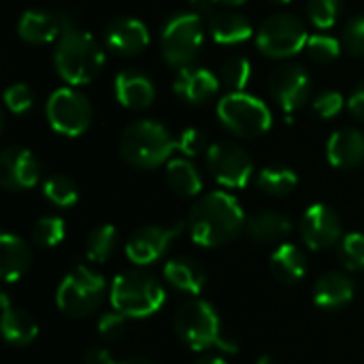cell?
I'll return each mask as SVG.
<instances>
[{
    "instance_id": "1",
    "label": "cell",
    "mask_w": 364,
    "mask_h": 364,
    "mask_svg": "<svg viewBox=\"0 0 364 364\" xmlns=\"http://www.w3.org/2000/svg\"><path fill=\"white\" fill-rule=\"evenodd\" d=\"M247 226L243 207L228 192L205 194L188 215V230L192 241L203 247H218L230 243Z\"/></svg>"
},
{
    "instance_id": "2",
    "label": "cell",
    "mask_w": 364,
    "mask_h": 364,
    "mask_svg": "<svg viewBox=\"0 0 364 364\" xmlns=\"http://www.w3.org/2000/svg\"><path fill=\"white\" fill-rule=\"evenodd\" d=\"M53 64L64 83L85 85L98 77L105 64V51L90 32L81 28H70L58 38Z\"/></svg>"
},
{
    "instance_id": "3",
    "label": "cell",
    "mask_w": 364,
    "mask_h": 364,
    "mask_svg": "<svg viewBox=\"0 0 364 364\" xmlns=\"http://www.w3.org/2000/svg\"><path fill=\"white\" fill-rule=\"evenodd\" d=\"M177 141L164 124L156 119H136L128 124L119 136V154L134 168H156L171 160Z\"/></svg>"
},
{
    "instance_id": "4",
    "label": "cell",
    "mask_w": 364,
    "mask_h": 364,
    "mask_svg": "<svg viewBox=\"0 0 364 364\" xmlns=\"http://www.w3.org/2000/svg\"><path fill=\"white\" fill-rule=\"evenodd\" d=\"M175 333L179 337V341L183 346H188L190 350L203 352L209 348H220L228 354L237 352V343L226 339L222 333V322L220 316L215 311V307L203 299H192L186 301L173 320Z\"/></svg>"
},
{
    "instance_id": "5",
    "label": "cell",
    "mask_w": 364,
    "mask_h": 364,
    "mask_svg": "<svg viewBox=\"0 0 364 364\" xmlns=\"http://www.w3.org/2000/svg\"><path fill=\"white\" fill-rule=\"evenodd\" d=\"M111 307L128 318H149L166 301L162 284L145 271H126L111 284Z\"/></svg>"
},
{
    "instance_id": "6",
    "label": "cell",
    "mask_w": 364,
    "mask_h": 364,
    "mask_svg": "<svg viewBox=\"0 0 364 364\" xmlns=\"http://www.w3.org/2000/svg\"><path fill=\"white\" fill-rule=\"evenodd\" d=\"M218 117L228 132L241 139H256L273 126L271 109L245 92H228L218 102Z\"/></svg>"
},
{
    "instance_id": "7",
    "label": "cell",
    "mask_w": 364,
    "mask_h": 364,
    "mask_svg": "<svg viewBox=\"0 0 364 364\" xmlns=\"http://www.w3.org/2000/svg\"><path fill=\"white\" fill-rule=\"evenodd\" d=\"M203 41H205V28L200 15L186 11L173 15L164 23L160 36V51L166 64L183 68L192 64V60L198 55Z\"/></svg>"
},
{
    "instance_id": "8",
    "label": "cell",
    "mask_w": 364,
    "mask_h": 364,
    "mask_svg": "<svg viewBox=\"0 0 364 364\" xmlns=\"http://www.w3.org/2000/svg\"><path fill=\"white\" fill-rule=\"evenodd\" d=\"M105 296V277L87 267H75L60 284L55 303L70 318H85L100 307Z\"/></svg>"
},
{
    "instance_id": "9",
    "label": "cell",
    "mask_w": 364,
    "mask_h": 364,
    "mask_svg": "<svg viewBox=\"0 0 364 364\" xmlns=\"http://www.w3.org/2000/svg\"><path fill=\"white\" fill-rule=\"evenodd\" d=\"M307 41L309 36L305 23L290 13H277L267 17L256 32L258 49L275 60H286L301 53L307 47Z\"/></svg>"
},
{
    "instance_id": "10",
    "label": "cell",
    "mask_w": 364,
    "mask_h": 364,
    "mask_svg": "<svg viewBox=\"0 0 364 364\" xmlns=\"http://www.w3.org/2000/svg\"><path fill=\"white\" fill-rule=\"evenodd\" d=\"M49 126L64 136L83 134L94 117L92 102L73 87H58L45 105Z\"/></svg>"
},
{
    "instance_id": "11",
    "label": "cell",
    "mask_w": 364,
    "mask_h": 364,
    "mask_svg": "<svg viewBox=\"0 0 364 364\" xmlns=\"http://www.w3.org/2000/svg\"><path fill=\"white\" fill-rule=\"evenodd\" d=\"M207 168L213 179L224 188H245L254 175L250 154L232 141H218L207 149Z\"/></svg>"
},
{
    "instance_id": "12",
    "label": "cell",
    "mask_w": 364,
    "mask_h": 364,
    "mask_svg": "<svg viewBox=\"0 0 364 364\" xmlns=\"http://www.w3.org/2000/svg\"><path fill=\"white\" fill-rule=\"evenodd\" d=\"M269 92L286 115L296 113L305 107L311 94V79L299 64L284 62L273 68L269 77Z\"/></svg>"
},
{
    "instance_id": "13",
    "label": "cell",
    "mask_w": 364,
    "mask_h": 364,
    "mask_svg": "<svg viewBox=\"0 0 364 364\" xmlns=\"http://www.w3.org/2000/svg\"><path fill=\"white\" fill-rule=\"evenodd\" d=\"M183 224L175 222L173 226H143L126 243V256L136 267H147L160 260L168 245L181 235Z\"/></svg>"
},
{
    "instance_id": "14",
    "label": "cell",
    "mask_w": 364,
    "mask_h": 364,
    "mask_svg": "<svg viewBox=\"0 0 364 364\" xmlns=\"http://www.w3.org/2000/svg\"><path fill=\"white\" fill-rule=\"evenodd\" d=\"M41 179V162L36 156L19 145L4 147L0 154V181L11 192L30 190Z\"/></svg>"
},
{
    "instance_id": "15",
    "label": "cell",
    "mask_w": 364,
    "mask_h": 364,
    "mask_svg": "<svg viewBox=\"0 0 364 364\" xmlns=\"http://www.w3.org/2000/svg\"><path fill=\"white\" fill-rule=\"evenodd\" d=\"M341 220L335 209L324 203L311 205L301 218V237L314 252L328 250L341 239Z\"/></svg>"
},
{
    "instance_id": "16",
    "label": "cell",
    "mask_w": 364,
    "mask_h": 364,
    "mask_svg": "<svg viewBox=\"0 0 364 364\" xmlns=\"http://www.w3.org/2000/svg\"><path fill=\"white\" fill-rule=\"evenodd\" d=\"M105 45L119 58H132L149 45V30L136 17H117L105 30Z\"/></svg>"
},
{
    "instance_id": "17",
    "label": "cell",
    "mask_w": 364,
    "mask_h": 364,
    "mask_svg": "<svg viewBox=\"0 0 364 364\" xmlns=\"http://www.w3.org/2000/svg\"><path fill=\"white\" fill-rule=\"evenodd\" d=\"M175 94L190 105H200L213 98L220 90V79L205 66H183L175 77Z\"/></svg>"
},
{
    "instance_id": "18",
    "label": "cell",
    "mask_w": 364,
    "mask_h": 364,
    "mask_svg": "<svg viewBox=\"0 0 364 364\" xmlns=\"http://www.w3.org/2000/svg\"><path fill=\"white\" fill-rule=\"evenodd\" d=\"M328 162L335 168H356L364 162V134L356 128L335 130L326 143Z\"/></svg>"
},
{
    "instance_id": "19",
    "label": "cell",
    "mask_w": 364,
    "mask_h": 364,
    "mask_svg": "<svg viewBox=\"0 0 364 364\" xmlns=\"http://www.w3.org/2000/svg\"><path fill=\"white\" fill-rule=\"evenodd\" d=\"M62 21L60 13L55 11H45V9H30L19 17L17 23V34L26 43L34 45H45L62 36Z\"/></svg>"
},
{
    "instance_id": "20",
    "label": "cell",
    "mask_w": 364,
    "mask_h": 364,
    "mask_svg": "<svg viewBox=\"0 0 364 364\" xmlns=\"http://www.w3.org/2000/svg\"><path fill=\"white\" fill-rule=\"evenodd\" d=\"M115 98L126 109H147L156 98L154 81L139 70H124L115 77Z\"/></svg>"
},
{
    "instance_id": "21",
    "label": "cell",
    "mask_w": 364,
    "mask_h": 364,
    "mask_svg": "<svg viewBox=\"0 0 364 364\" xmlns=\"http://www.w3.org/2000/svg\"><path fill=\"white\" fill-rule=\"evenodd\" d=\"M354 294H356L354 282L346 273H339V271H331V273L322 275L314 288L316 305L322 309H331V311L343 309L346 305H350Z\"/></svg>"
},
{
    "instance_id": "22",
    "label": "cell",
    "mask_w": 364,
    "mask_h": 364,
    "mask_svg": "<svg viewBox=\"0 0 364 364\" xmlns=\"http://www.w3.org/2000/svg\"><path fill=\"white\" fill-rule=\"evenodd\" d=\"M32 264V252L23 239L17 235L4 232L0 237V271L6 284L19 282Z\"/></svg>"
},
{
    "instance_id": "23",
    "label": "cell",
    "mask_w": 364,
    "mask_h": 364,
    "mask_svg": "<svg viewBox=\"0 0 364 364\" xmlns=\"http://www.w3.org/2000/svg\"><path fill=\"white\" fill-rule=\"evenodd\" d=\"M164 279L179 292L198 296L207 286V273L194 258H173L164 264Z\"/></svg>"
},
{
    "instance_id": "24",
    "label": "cell",
    "mask_w": 364,
    "mask_h": 364,
    "mask_svg": "<svg viewBox=\"0 0 364 364\" xmlns=\"http://www.w3.org/2000/svg\"><path fill=\"white\" fill-rule=\"evenodd\" d=\"M0 303H2V335H4V339L13 346L32 343L38 335V326H36L34 318L19 307H11V301L6 294L0 296Z\"/></svg>"
},
{
    "instance_id": "25",
    "label": "cell",
    "mask_w": 364,
    "mask_h": 364,
    "mask_svg": "<svg viewBox=\"0 0 364 364\" xmlns=\"http://www.w3.org/2000/svg\"><path fill=\"white\" fill-rule=\"evenodd\" d=\"M209 32L220 45H239L252 38L254 28L245 15L235 11H220L209 19Z\"/></svg>"
},
{
    "instance_id": "26",
    "label": "cell",
    "mask_w": 364,
    "mask_h": 364,
    "mask_svg": "<svg viewBox=\"0 0 364 364\" xmlns=\"http://www.w3.org/2000/svg\"><path fill=\"white\" fill-rule=\"evenodd\" d=\"M247 235L258 243H277L292 232V220L279 211H260L247 220Z\"/></svg>"
},
{
    "instance_id": "27",
    "label": "cell",
    "mask_w": 364,
    "mask_h": 364,
    "mask_svg": "<svg viewBox=\"0 0 364 364\" xmlns=\"http://www.w3.org/2000/svg\"><path fill=\"white\" fill-rule=\"evenodd\" d=\"M271 271L282 284H296L307 273V258L301 247L292 243H282L271 254Z\"/></svg>"
},
{
    "instance_id": "28",
    "label": "cell",
    "mask_w": 364,
    "mask_h": 364,
    "mask_svg": "<svg viewBox=\"0 0 364 364\" xmlns=\"http://www.w3.org/2000/svg\"><path fill=\"white\" fill-rule=\"evenodd\" d=\"M166 181L171 190L181 198H190L203 192V177L188 158H173L166 162Z\"/></svg>"
},
{
    "instance_id": "29",
    "label": "cell",
    "mask_w": 364,
    "mask_h": 364,
    "mask_svg": "<svg viewBox=\"0 0 364 364\" xmlns=\"http://www.w3.org/2000/svg\"><path fill=\"white\" fill-rule=\"evenodd\" d=\"M256 183L258 188L269 194V196H288L296 190L299 186V175L290 168V166H284V164H271V166H264L258 177H256Z\"/></svg>"
},
{
    "instance_id": "30",
    "label": "cell",
    "mask_w": 364,
    "mask_h": 364,
    "mask_svg": "<svg viewBox=\"0 0 364 364\" xmlns=\"http://www.w3.org/2000/svg\"><path fill=\"white\" fill-rule=\"evenodd\" d=\"M117 243V230L111 224L96 226L85 241V256L90 262H105L113 254Z\"/></svg>"
},
{
    "instance_id": "31",
    "label": "cell",
    "mask_w": 364,
    "mask_h": 364,
    "mask_svg": "<svg viewBox=\"0 0 364 364\" xmlns=\"http://www.w3.org/2000/svg\"><path fill=\"white\" fill-rule=\"evenodd\" d=\"M43 194L45 198L55 205V207H73L79 200V190L77 183L66 177V175H51L45 183H43Z\"/></svg>"
},
{
    "instance_id": "32",
    "label": "cell",
    "mask_w": 364,
    "mask_h": 364,
    "mask_svg": "<svg viewBox=\"0 0 364 364\" xmlns=\"http://www.w3.org/2000/svg\"><path fill=\"white\" fill-rule=\"evenodd\" d=\"M220 75L230 92H243L252 79V64L243 55H230L222 62Z\"/></svg>"
},
{
    "instance_id": "33",
    "label": "cell",
    "mask_w": 364,
    "mask_h": 364,
    "mask_svg": "<svg viewBox=\"0 0 364 364\" xmlns=\"http://www.w3.org/2000/svg\"><path fill=\"white\" fill-rule=\"evenodd\" d=\"M66 224L58 215H45L38 218L32 226V241L38 247H55L64 241Z\"/></svg>"
},
{
    "instance_id": "34",
    "label": "cell",
    "mask_w": 364,
    "mask_h": 364,
    "mask_svg": "<svg viewBox=\"0 0 364 364\" xmlns=\"http://www.w3.org/2000/svg\"><path fill=\"white\" fill-rule=\"evenodd\" d=\"M307 53L318 64H331L341 55V41L331 34H311L307 41Z\"/></svg>"
},
{
    "instance_id": "35",
    "label": "cell",
    "mask_w": 364,
    "mask_h": 364,
    "mask_svg": "<svg viewBox=\"0 0 364 364\" xmlns=\"http://www.w3.org/2000/svg\"><path fill=\"white\" fill-rule=\"evenodd\" d=\"M341 13V0H309L307 15L318 30H328L337 23Z\"/></svg>"
},
{
    "instance_id": "36",
    "label": "cell",
    "mask_w": 364,
    "mask_h": 364,
    "mask_svg": "<svg viewBox=\"0 0 364 364\" xmlns=\"http://www.w3.org/2000/svg\"><path fill=\"white\" fill-rule=\"evenodd\" d=\"M341 262L352 271H364V235L363 232H350L341 239L339 247Z\"/></svg>"
},
{
    "instance_id": "37",
    "label": "cell",
    "mask_w": 364,
    "mask_h": 364,
    "mask_svg": "<svg viewBox=\"0 0 364 364\" xmlns=\"http://www.w3.org/2000/svg\"><path fill=\"white\" fill-rule=\"evenodd\" d=\"M341 45L343 49L354 55V58H363L364 55V15L352 17L346 26H343V34H341Z\"/></svg>"
},
{
    "instance_id": "38",
    "label": "cell",
    "mask_w": 364,
    "mask_h": 364,
    "mask_svg": "<svg viewBox=\"0 0 364 364\" xmlns=\"http://www.w3.org/2000/svg\"><path fill=\"white\" fill-rule=\"evenodd\" d=\"M4 105L11 113L21 115L32 109L34 105V92L28 83H13L4 92Z\"/></svg>"
},
{
    "instance_id": "39",
    "label": "cell",
    "mask_w": 364,
    "mask_h": 364,
    "mask_svg": "<svg viewBox=\"0 0 364 364\" xmlns=\"http://www.w3.org/2000/svg\"><path fill=\"white\" fill-rule=\"evenodd\" d=\"M126 328H128V316L119 314L117 309L107 311V314H102V316L98 318V333H100V337L107 339V341H117V339H122L124 333H126Z\"/></svg>"
},
{
    "instance_id": "40",
    "label": "cell",
    "mask_w": 364,
    "mask_h": 364,
    "mask_svg": "<svg viewBox=\"0 0 364 364\" xmlns=\"http://www.w3.org/2000/svg\"><path fill=\"white\" fill-rule=\"evenodd\" d=\"M177 149L181 154H186L188 158H194L198 154H207L209 145H207V134L198 128H186L179 139H177Z\"/></svg>"
},
{
    "instance_id": "41",
    "label": "cell",
    "mask_w": 364,
    "mask_h": 364,
    "mask_svg": "<svg viewBox=\"0 0 364 364\" xmlns=\"http://www.w3.org/2000/svg\"><path fill=\"white\" fill-rule=\"evenodd\" d=\"M346 100H343V94L337 92V90H326L322 92L316 100H314V111L322 117V119H331L335 115L341 113Z\"/></svg>"
},
{
    "instance_id": "42",
    "label": "cell",
    "mask_w": 364,
    "mask_h": 364,
    "mask_svg": "<svg viewBox=\"0 0 364 364\" xmlns=\"http://www.w3.org/2000/svg\"><path fill=\"white\" fill-rule=\"evenodd\" d=\"M83 364H117L113 360L111 352L105 348H90L83 356Z\"/></svg>"
},
{
    "instance_id": "43",
    "label": "cell",
    "mask_w": 364,
    "mask_h": 364,
    "mask_svg": "<svg viewBox=\"0 0 364 364\" xmlns=\"http://www.w3.org/2000/svg\"><path fill=\"white\" fill-rule=\"evenodd\" d=\"M348 107H350V111H352L358 119H363L364 122V81L352 92V96H350V100H348Z\"/></svg>"
},
{
    "instance_id": "44",
    "label": "cell",
    "mask_w": 364,
    "mask_h": 364,
    "mask_svg": "<svg viewBox=\"0 0 364 364\" xmlns=\"http://www.w3.org/2000/svg\"><path fill=\"white\" fill-rule=\"evenodd\" d=\"M213 2H215V0H188L190 11H192V13H196V15H205V13H209V11H211V6H213Z\"/></svg>"
},
{
    "instance_id": "45",
    "label": "cell",
    "mask_w": 364,
    "mask_h": 364,
    "mask_svg": "<svg viewBox=\"0 0 364 364\" xmlns=\"http://www.w3.org/2000/svg\"><path fill=\"white\" fill-rule=\"evenodd\" d=\"M194 364H228L222 356H213V354H209V356H203V358H198Z\"/></svg>"
},
{
    "instance_id": "46",
    "label": "cell",
    "mask_w": 364,
    "mask_h": 364,
    "mask_svg": "<svg viewBox=\"0 0 364 364\" xmlns=\"http://www.w3.org/2000/svg\"><path fill=\"white\" fill-rule=\"evenodd\" d=\"M117 364H154L151 360H147V358H143V356H130V358H126V360H122V363Z\"/></svg>"
},
{
    "instance_id": "47",
    "label": "cell",
    "mask_w": 364,
    "mask_h": 364,
    "mask_svg": "<svg viewBox=\"0 0 364 364\" xmlns=\"http://www.w3.org/2000/svg\"><path fill=\"white\" fill-rule=\"evenodd\" d=\"M215 2H222V4H228V6H239V4H245L247 0H215Z\"/></svg>"
},
{
    "instance_id": "48",
    "label": "cell",
    "mask_w": 364,
    "mask_h": 364,
    "mask_svg": "<svg viewBox=\"0 0 364 364\" xmlns=\"http://www.w3.org/2000/svg\"><path fill=\"white\" fill-rule=\"evenodd\" d=\"M256 364H279V363H277V360H275L273 356H260V358H258V363H256Z\"/></svg>"
},
{
    "instance_id": "49",
    "label": "cell",
    "mask_w": 364,
    "mask_h": 364,
    "mask_svg": "<svg viewBox=\"0 0 364 364\" xmlns=\"http://www.w3.org/2000/svg\"><path fill=\"white\" fill-rule=\"evenodd\" d=\"M271 2H279V4H286V2H290V0H271Z\"/></svg>"
}]
</instances>
